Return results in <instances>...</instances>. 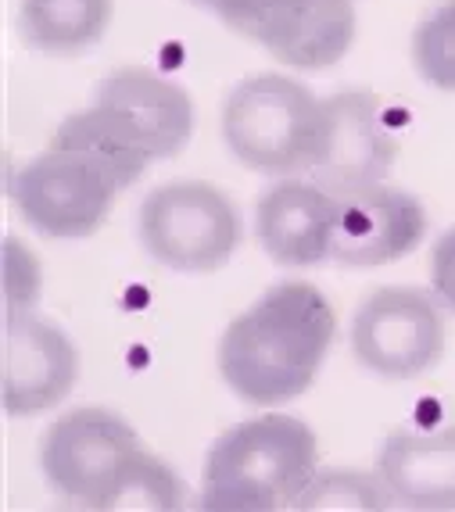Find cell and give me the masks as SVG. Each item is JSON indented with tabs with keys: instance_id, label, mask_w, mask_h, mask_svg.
<instances>
[{
	"instance_id": "6da1fadb",
	"label": "cell",
	"mask_w": 455,
	"mask_h": 512,
	"mask_svg": "<svg viewBox=\"0 0 455 512\" xmlns=\"http://www.w3.org/2000/svg\"><path fill=\"white\" fill-rule=\"evenodd\" d=\"M334 326V308L312 283L269 287L226 326L219 373L241 402L284 405L312 387L334 341Z\"/></svg>"
},
{
	"instance_id": "7a4b0ae2",
	"label": "cell",
	"mask_w": 455,
	"mask_h": 512,
	"mask_svg": "<svg viewBox=\"0 0 455 512\" xmlns=\"http://www.w3.org/2000/svg\"><path fill=\"white\" fill-rule=\"evenodd\" d=\"M319 448L301 419L284 412L244 419L212 444L201 477V505L212 512H276L316 477Z\"/></svg>"
},
{
	"instance_id": "3957f363",
	"label": "cell",
	"mask_w": 455,
	"mask_h": 512,
	"mask_svg": "<svg viewBox=\"0 0 455 512\" xmlns=\"http://www.w3.org/2000/svg\"><path fill=\"white\" fill-rule=\"evenodd\" d=\"M323 137V101L287 76H251L223 104V140L233 158L266 176L312 172Z\"/></svg>"
},
{
	"instance_id": "277c9868",
	"label": "cell",
	"mask_w": 455,
	"mask_h": 512,
	"mask_svg": "<svg viewBox=\"0 0 455 512\" xmlns=\"http://www.w3.org/2000/svg\"><path fill=\"white\" fill-rule=\"evenodd\" d=\"M144 455L133 427L108 409L61 416L40 444V466L51 491L83 509H112Z\"/></svg>"
},
{
	"instance_id": "5b68a950",
	"label": "cell",
	"mask_w": 455,
	"mask_h": 512,
	"mask_svg": "<svg viewBox=\"0 0 455 512\" xmlns=\"http://www.w3.org/2000/svg\"><path fill=\"white\" fill-rule=\"evenodd\" d=\"M241 212L212 183L180 180L151 190L140 205L147 255L176 273H212L241 244Z\"/></svg>"
},
{
	"instance_id": "8992f818",
	"label": "cell",
	"mask_w": 455,
	"mask_h": 512,
	"mask_svg": "<svg viewBox=\"0 0 455 512\" xmlns=\"http://www.w3.org/2000/svg\"><path fill=\"white\" fill-rule=\"evenodd\" d=\"M215 15L276 61L309 72L341 61L355 36L348 0H226Z\"/></svg>"
},
{
	"instance_id": "52a82bcc",
	"label": "cell",
	"mask_w": 455,
	"mask_h": 512,
	"mask_svg": "<svg viewBox=\"0 0 455 512\" xmlns=\"http://www.w3.org/2000/svg\"><path fill=\"white\" fill-rule=\"evenodd\" d=\"M352 348L370 373L387 380H413L441 359V308L416 287H380L355 308Z\"/></svg>"
},
{
	"instance_id": "ba28073f",
	"label": "cell",
	"mask_w": 455,
	"mask_h": 512,
	"mask_svg": "<svg viewBox=\"0 0 455 512\" xmlns=\"http://www.w3.org/2000/svg\"><path fill=\"white\" fill-rule=\"evenodd\" d=\"M119 194L101 169L79 158L76 151L54 147L18 172L11 183V201L22 212V219L36 233L54 240L90 237L101 230V222L112 212V201Z\"/></svg>"
},
{
	"instance_id": "9c48e42d",
	"label": "cell",
	"mask_w": 455,
	"mask_h": 512,
	"mask_svg": "<svg viewBox=\"0 0 455 512\" xmlns=\"http://www.w3.org/2000/svg\"><path fill=\"white\" fill-rule=\"evenodd\" d=\"M398 158V140L384 122V104L366 90H344L323 101V137L309 180L330 194L370 187Z\"/></svg>"
},
{
	"instance_id": "30bf717a",
	"label": "cell",
	"mask_w": 455,
	"mask_h": 512,
	"mask_svg": "<svg viewBox=\"0 0 455 512\" xmlns=\"http://www.w3.org/2000/svg\"><path fill=\"white\" fill-rule=\"evenodd\" d=\"M79 373V355L58 326L36 316L4 319L0 402L8 416H36L65 402Z\"/></svg>"
},
{
	"instance_id": "8fae6325",
	"label": "cell",
	"mask_w": 455,
	"mask_h": 512,
	"mask_svg": "<svg viewBox=\"0 0 455 512\" xmlns=\"http://www.w3.org/2000/svg\"><path fill=\"white\" fill-rule=\"evenodd\" d=\"M337 197V226L330 262L384 265L409 255L427 233V212L413 194L384 183L348 190Z\"/></svg>"
},
{
	"instance_id": "7c38bea8",
	"label": "cell",
	"mask_w": 455,
	"mask_h": 512,
	"mask_svg": "<svg viewBox=\"0 0 455 512\" xmlns=\"http://www.w3.org/2000/svg\"><path fill=\"white\" fill-rule=\"evenodd\" d=\"M337 226V197L316 180H280L255 208V233L266 255L280 265L330 262Z\"/></svg>"
},
{
	"instance_id": "4fadbf2b",
	"label": "cell",
	"mask_w": 455,
	"mask_h": 512,
	"mask_svg": "<svg viewBox=\"0 0 455 512\" xmlns=\"http://www.w3.org/2000/svg\"><path fill=\"white\" fill-rule=\"evenodd\" d=\"M94 104L122 119L151 158H172L194 133V104L187 90L151 69H119L97 83Z\"/></svg>"
},
{
	"instance_id": "5bb4252c",
	"label": "cell",
	"mask_w": 455,
	"mask_h": 512,
	"mask_svg": "<svg viewBox=\"0 0 455 512\" xmlns=\"http://www.w3.org/2000/svg\"><path fill=\"white\" fill-rule=\"evenodd\" d=\"M377 473L402 509H455V427L391 434L380 448Z\"/></svg>"
},
{
	"instance_id": "9a60e30c",
	"label": "cell",
	"mask_w": 455,
	"mask_h": 512,
	"mask_svg": "<svg viewBox=\"0 0 455 512\" xmlns=\"http://www.w3.org/2000/svg\"><path fill=\"white\" fill-rule=\"evenodd\" d=\"M51 144L65 147V151H76L94 169H101L119 190L129 187V183H137L147 165L155 162L151 151L133 137V129L122 119H115L112 111L97 108V104L90 111L69 115L58 126Z\"/></svg>"
},
{
	"instance_id": "2e32d148",
	"label": "cell",
	"mask_w": 455,
	"mask_h": 512,
	"mask_svg": "<svg viewBox=\"0 0 455 512\" xmlns=\"http://www.w3.org/2000/svg\"><path fill=\"white\" fill-rule=\"evenodd\" d=\"M112 22V0H22L18 29L43 54H79Z\"/></svg>"
},
{
	"instance_id": "e0dca14e",
	"label": "cell",
	"mask_w": 455,
	"mask_h": 512,
	"mask_svg": "<svg viewBox=\"0 0 455 512\" xmlns=\"http://www.w3.org/2000/svg\"><path fill=\"white\" fill-rule=\"evenodd\" d=\"M294 512H387L395 498L380 473L362 470H316L309 487L294 498Z\"/></svg>"
},
{
	"instance_id": "ac0fdd59",
	"label": "cell",
	"mask_w": 455,
	"mask_h": 512,
	"mask_svg": "<svg viewBox=\"0 0 455 512\" xmlns=\"http://www.w3.org/2000/svg\"><path fill=\"white\" fill-rule=\"evenodd\" d=\"M413 61L427 83L438 90H455V0L441 4L420 22L413 36Z\"/></svg>"
},
{
	"instance_id": "d6986e66",
	"label": "cell",
	"mask_w": 455,
	"mask_h": 512,
	"mask_svg": "<svg viewBox=\"0 0 455 512\" xmlns=\"http://www.w3.org/2000/svg\"><path fill=\"white\" fill-rule=\"evenodd\" d=\"M40 298V269L26 244L4 237V319L26 316Z\"/></svg>"
},
{
	"instance_id": "ffe728a7",
	"label": "cell",
	"mask_w": 455,
	"mask_h": 512,
	"mask_svg": "<svg viewBox=\"0 0 455 512\" xmlns=\"http://www.w3.org/2000/svg\"><path fill=\"white\" fill-rule=\"evenodd\" d=\"M430 280L434 291L455 312V230H448L445 237L434 244V258H430Z\"/></svg>"
},
{
	"instance_id": "44dd1931",
	"label": "cell",
	"mask_w": 455,
	"mask_h": 512,
	"mask_svg": "<svg viewBox=\"0 0 455 512\" xmlns=\"http://www.w3.org/2000/svg\"><path fill=\"white\" fill-rule=\"evenodd\" d=\"M194 4H205V8H212V11H219L226 4V0H194Z\"/></svg>"
}]
</instances>
